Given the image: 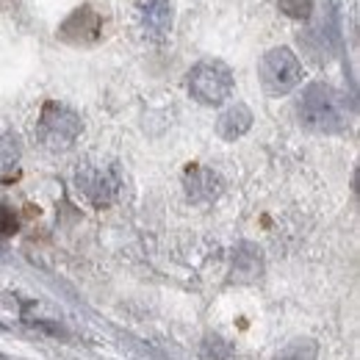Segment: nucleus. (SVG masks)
<instances>
[{
  "label": "nucleus",
  "instance_id": "f257e3e1",
  "mask_svg": "<svg viewBox=\"0 0 360 360\" xmlns=\"http://www.w3.org/2000/svg\"><path fill=\"white\" fill-rule=\"evenodd\" d=\"M300 122L316 134H335L347 128V103L344 94L327 84H311L302 91V100L297 105Z\"/></svg>",
  "mask_w": 360,
  "mask_h": 360
},
{
  "label": "nucleus",
  "instance_id": "f03ea898",
  "mask_svg": "<svg viewBox=\"0 0 360 360\" xmlns=\"http://www.w3.org/2000/svg\"><path fill=\"white\" fill-rule=\"evenodd\" d=\"M122 172L111 161H84L75 169V188L89 200L94 208H108L122 194Z\"/></svg>",
  "mask_w": 360,
  "mask_h": 360
},
{
  "label": "nucleus",
  "instance_id": "7ed1b4c3",
  "mask_svg": "<svg viewBox=\"0 0 360 360\" xmlns=\"http://www.w3.org/2000/svg\"><path fill=\"white\" fill-rule=\"evenodd\" d=\"M81 131H84V122L70 105L56 103V100L45 103V108L39 114V122H37V139H39L42 147L53 150V153L70 150L78 141Z\"/></svg>",
  "mask_w": 360,
  "mask_h": 360
},
{
  "label": "nucleus",
  "instance_id": "20e7f679",
  "mask_svg": "<svg viewBox=\"0 0 360 360\" xmlns=\"http://www.w3.org/2000/svg\"><path fill=\"white\" fill-rule=\"evenodd\" d=\"M188 94L202 105H219L233 94V72L225 61L208 58L191 67L188 72Z\"/></svg>",
  "mask_w": 360,
  "mask_h": 360
},
{
  "label": "nucleus",
  "instance_id": "39448f33",
  "mask_svg": "<svg viewBox=\"0 0 360 360\" xmlns=\"http://www.w3.org/2000/svg\"><path fill=\"white\" fill-rule=\"evenodd\" d=\"M258 75L266 94L280 97L302 84V64L288 47H271L258 64Z\"/></svg>",
  "mask_w": 360,
  "mask_h": 360
},
{
  "label": "nucleus",
  "instance_id": "423d86ee",
  "mask_svg": "<svg viewBox=\"0 0 360 360\" xmlns=\"http://www.w3.org/2000/svg\"><path fill=\"white\" fill-rule=\"evenodd\" d=\"M136 17L147 39L164 42L172 31L175 8H172V0H136Z\"/></svg>",
  "mask_w": 360,
  "mask_h": 360
},
{
  "label": "nucleus",
  "instance_id": "0eeeda50",
  "mask_svg": "<svg viewBox=\"0 0 360 360\" xmlns=\"http://www.w3.org/2000/svg\"><path fill=\"white\" fill-rule=\"evenodd\" d=\"M103 34V20L100 14L89 8V6H81L75 8L61 25H58V39L70 42V45H94Z\"/></svg>",
  "mask_w": 360,
  "mask_h": 360
},
{
  "label": "nucleus",
  "instance_id": "6e6552de",
  "mask_svg": "<svg viewBox=\"0 0 360 360\" xmlns=\"http://www.w3.org/2000/svg\"><path fill=\"white\" fill-rule=\"evenodd\" d=\"M183 188L194 205H211L222 194V178L208 167H188L183 178Z\"/></svg>",
  "mask_w": 360,
  "mask_h": 360
},
{
  "label": "nucleus",
  "instance_id": "1a4fd4ad",
  "mask_svg": "<svg viewBox=\"0 0 360 360\" xmlns=\"http://www.w3.org/2000/svg\"><path fill=\"white\" fill-rule=\"evenodd\" d=\"M252 128V111L244 105V103H236L230 105L225 114L219 117L217 122V134L222 136L225 141H236Z\"/></svg>",
  "mask_w": 360,
  "mask_h": 360
},
{
  "label": "nucleus",
  "instance_id": "9d476101",
  "mask_svg": "<svg viewBox=\"0 0 360 360\" xmlns=\"http://www.w3.org/2000/svg\"><path fill=\"white\" fill-rule=\"evenodd\" d=\"M261 269H264V264H261V250H255L252 244H241L238 252H236V261H233V274H236L238 280L250 283V280H255V277L261 274Z\"/></svg>",
  "mask_w": 360,
  "mask_h": 360
},
{
  "label": "nucleus",
  "instance_id": "9b49d317",
  "mask_svg": "<svg viewBox=\"0 0 360 360\" xmlns=\"http://www.w3.org/2000/svg\"><path fill=\"white\" fill-rule=\"evenodd\" d=\"M316 355H319V347H316L314 341H294V344H288L280 355L274 360H316Z\"/></svg>",
  "mask_w": 360,
  "mask_h": 360
},
{
  "label": "nucleus",
  "instance_id": "f8f14e48",
  "mask_svg": "<svg viewBox=\"0 0 360 360\" xmlns=\"http://www.w3.org/2000/svg\"><path fill=\"white\" fill-rule=\"evenodd\" d=\"M202 358L205 360H233V347L219 335H208L202 341Z\"/></svg>",
  "mask_w": 360,
  "mask_h": 360
},
{
  "label": "nucleus",
  "instance_id": "ddd939ff",
  "mask_svg": "<svg viewBox=\"0 0 360 360\" xmlns=\"http://www.w3.org/2000/svg\"><path fill=\"white\" fill-rule=\"evenodd\" d=\"M277 6L291 20H308L314 14V0H277Z\"/></svg>",
  "mask_w": 360,
  "mask_h": 360
},
{
  "label": "nucleus",
  "instance_id": "4468645a",
  "mask_svg": "<svg viewBox=\"0 0 360 360\" xmlns=\"http://www.w3.org/2000/svg\"><path fill=\"white\" fill-rule=\"evenodd\" d=\"M17 214L8 208V205H0V236H14L17 233Z\"/></svg>",
  "mask_w": 360,
  "mask_h": 360
}]
</instances>
